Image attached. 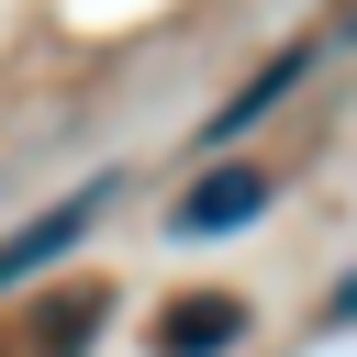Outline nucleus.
Masks as SVG:
<instances>
[{"label":"nucleus","mask_w":357,"mask_h":357,"mask_svg":"<svg viewBox=\"0 0 357 357\" xmlns=\"http://www.w3.org/2000/svg\"><path fill=\"white\" fill-rule=\"evenodd\" d=\"M301 78H312V45H279V56H268V67H257V78H245V89H234V100H223V112H212L201 134H212V145H234V134H245L257 112H279V100H290Z\"/></svg>","instance_id":"4"},{"label":"nucleus","mask_w":357,"mask_h":357,"mask_svg":"<svg viewBox=\"0 0 357 357\" xmlns=\"http://www.w3.org/2000/svg\"><path fill=\"white\" fill-rule=\"evenodd\" d=\"M268 201H279V178H268V167H245V156H223V167H212L201 190H178L167 234H178V245H212V234H245V223H257Z\"/></svg>","instance_id":"1"},{"label":"nucleus","mask_w":357,"mask_h":357,"mask_svg":"<svg viewBox=\"0 0 357 357\" xmlns=\"http://www.w3.org/2000/svg\"><path fill=\"white\" fill-rule=\"evenodd\" d=\"M112 190H123V178H89V190H67L56 212H33L22 234H0V290H22L33 268H56V257H67V245H78V234L112 212Z\"/></svg>","instance_id":"2"},{"label":"nucleus","mask_w":357,"mask_h":357,"mask_svg":"<svg viewBox=\"0 0 357 357\" xmlns=\"http://www.w3.org/2000/svg\"><path fill=\"white\" fill-rule=\"evenodd\" d=\"M223 346H245V301L234 290H190V301L156 312V357H223Z\"/></svg>","instance_id":"3"},{"label":"nucleus","mask_w":357,"mask_h":357,"mask_svg":"<svg viewBox=\"0 0 357 357\" xmlns=\"http://www.w3.org/2000/svg\"><path fill=\"white\" fill-rule=\"evenodd\" d=\"M324 312H335V324H357V279H346V290H335V301H324Z\"/></svg>","instance_id":"5"}]
</instances>
